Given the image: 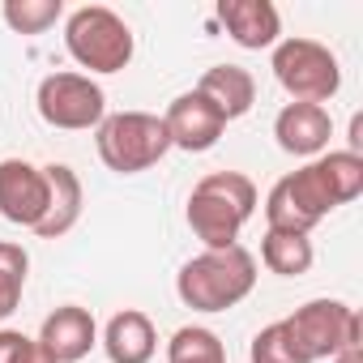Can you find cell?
Returning a JSON list of instances; mask_svg holds the SVG:
<instances>
[{
  "instance_id": "obj_14",
  "label": "cell",
  "mask_w": 363,
  "mask_h": 363,
  "mask_svg": "<svg viewBox=\"0 0 363 363\" xmlns=\"http://www.w3.org/2000/svg\"><path fill=\"white\" fill-rule=\"evenodd\" d=\"M43 175H48V214H43V223L35 227V235H39V240H60V235H69V231L77 227V218H82V179H77V171L65 167V162H48Z\"/></svg>"
},
{
  "instance_id": "obj_1",
  "label": "cell",
  "mask_w": 363,
  "mask_h": 363,
  "mask_svg": "<svg viewBox=\"0 0 363 363\" xmlns=\"http://www.w3.org/2000/svg\"><path fill=\"white\" fill-rule=\"evenodd\" d=\"M363 193V154L329 150L308 167L282 175L265 197V231H299L308 235L320 218Z\"/></svg>"
},
{
  "instance_id": "obj_16",
  "label": "cell",
  "mask_w": 363,
  "mask_h": 363,
  "mask_svg": "<svg viewBox=\"0 0 363 363\" xmlns=\"http://www.w3.org/2000/svg\"><path fill=\"white\" fill-rule=\"evenodd\" d=\"M197 94H206V99L218 107V116L231 124V120H240V116L252 111V103H257V82H252V73L240 69V65H214V69L201 73Z\"/></svg>"
},
{
  "instance_id": "obj_12",
  "label": "cell",
  "mask_w": 363,
  "mask_h": 363,
  "mask_svg": "<svg viewBox=\"0 0 363 363\" xmlns=\"http://www.w3.org/2000/svg\"><path fill=\"white\" fill-rule=\"evenodd\" d=\"M274 137H278V145H282L286 154L312 158V154H320V150L329 145L333 120H329V111L316 107V103H286V107L278 111V120H274Z\"/></svg>"
},
{
  "instance_id": "obj_10",
  "label": "cell",
  "mask_w": 363,
  "mask_h": 363,
  "mask_svg": "<svg viewBox=\"0 0 363 363\" xmlns=\"http://www.w3.org/2000/svg\"><path fill=\"white\" fill-rule=\"evenodd\" d=\"M162 124H167L171 145L189 150V154L214 150V145H218V137H223V128H227V120L218 116V107H214L206 94H197V90L171 99V107H167Z\"/></svg>"
},
{
  "instance_id": "obj_13",
  "label": "cell",
  "mask_w": 363,
  "mask_h": 363,
  "mask_svg": "<svg viewBox=\"0 0 363 363\" xmlns=\"http://www.w3.org/2000/svg\"><path fill=\"white\" fill-rule=\"evenodd\" d=\"M218 22L248 52L278 48V35H282V18H278V9L269 5V0H223V5H218Z\"/></svg>"
},
{
  "instance_id": "obj_9",
  "label": "cell",
  "mask_w": 363,
  "mask_h": 363,
  "mask_svg": "<svg viewBox=\"0 0 363 363\" xmlns=\"http://www.w3.org/2000/svg\"><path fill=\"white\" fill-rule=\"evenodd\" d=\"M48 214V175L43 167L26 158H5L0 162V218L13 227H39Z\"/></svg>"
},
{
  "instance_id": "obj_15",
  "label": "cell",
  "mask_w": 363,
  "mask_h": 363,
  "mask_svg": "<svg viewBox=\"0 0 363 363\" xmlns=\"http://www.w3.org/2000/svg\"><path fill=\"white\" fill-rule=\"evenodd\" d=\"M103 350L111 363H150L154 350H158V333H154V320L137 308H124L107 320L103 329Z\"/></svg>"
},
{
  "instance_id": "obj_19",
  "label": "cell",
  "mask_w": 363,
  "mask_h": 363,
  "mask_svg": "<svg viewBox=\"0 0 363 363\" xmlns=\"http://www.w3.org/2000/svg\"><path fill=\"white\" fill-rule=\"evenodd\" d=\"M0 18H5V26L18 30V35H43L65 18V5L60 0H5Z\"/></svg>"
},
{
  "instance_id": "obj_23",
  "label": "cell",
  "mask_w": 363,
  "mask_h": 363,
  "mask_svg": "<svg viewBox=\"0 0 363 363\" xmlns=\"http://www.w3.org/2000/svg\"><path fill=\"white\" fill-rule=\"evenodd\" d=\"M22 363H56V359H52V354H48V350H43V346H39V342L30 337V346H26V354H22Z\"/></svg>"
},
{
  "instance_id": "obj_2",
  "label": "cell",
  "mask_w": 363,
  "mask_h": 363,
  "mask_svg": "<svg viewBox=\"0 0 363 363\" xmlns=\"http://www.w3.org/2000/svg\"><path fill=\"white\" fill-rule=\"evenodd\" d=\"M257 214V184L244 171H210L189 197V227L206 252L235 248L244 223Z\"/></svg>"
},
{
  "instance_id": "obj_24",
  "label": "cell",
  "mask_w": 363,
  "mask_h": 363,
  "mask_svg": "<svg viewBox=\"0 0 363 363\" xmlns=\"http://www.w3.org/2000/svg\"><path fill=\"white\" fill-rule=\"evenodd\" d=\"M333 363H363V354H359V346H346V350L333 354Z\"/></svg>"
},
{
  "instance_id": "obj_22",
  "label": "cell",
  "mask_w": 363,
  "mask_h": 363,
  "mask_svg": "<svg viewBox=\"0 0 363 363\" xmlns=\"http://www.w3.org/2000/svg\"><path fill=\"white\" fill-rule=\"evenodd\" d=\"M26 346H30L26 333H18V329H0V363H22Z\"/></svg>"
},
{
  "instance_id": "obj_17",
  "label": "cell",
  "mask_w": 363,
  "mask_h": 363,
  "mask_svg": "<svg viewBox=\"0 0 363 363\" xmlns=\"http://www.w3.org/2000/svg\"><path fill=\"white\" fill-rule=\"evenodd\" d=\"M312 240L308 235H299V231H265V240H261V261H265V269L269 274H278V278H299V274H308L312 269Z\"/></svg>"
},
{
  "instance_id": "obj_20",
  "label": "cell",
  "mask_w": 363,
  "mask_h": 363,
  "mask_svg": "<svg viewBox=\"0 0 363 363\" xmlns=\"http://www.w3.org/2000/svg\"><path fill=\"white\" fill-rule=\"evenodd\" d=\"M26 269H30L26 248H22V244H9V240H0V320L18 312L22 291H26Z\"/></svg>"
},
{
  "instance_id": "obj_6",
  "label": "cell",
  "mask_w": 363,
  "mask_h": 363,
  "mask_svg": "<svg viewBox=\"0 0 363 363\" xmlns=\"http://www.w3.org/2000/svg\"><path fill=\"white\" fill-rule=\"evenodd\" d=\"M274 77L278 86L295 99V103H316L325 107L337 90H342V69H337V56L316 43V39H303V35H291L274 48Z\"/></svg>"
},
{
  "instance_id": "obj_21",
  "label": "cell",
  "mask_w": 363,
  "mask_h": 363,
  "mask_svg": "<svg viewBox=\"0 0 363 363\" xmlns=\"http://www.w3.org/2000/svg\"><path fill=\"white\" fill-rule=\"evenodd\" d=\"M248 359H252V363H308V359H303V350L295 346V337H291L286 320H274V325H265V329L252 337V346H248Z\"/></svg>"
},
{
  "instance_id": "obj_18",
  "label": "cell",
  "mask_w": 363,
  "mask_h": 363,
  "mask_svg": "<svg viewBox=\"0 0 363 363\" xmlns=\"http://www.w3.org/2000/svg\"><path fill=\"white\" fill-rule=\"evenodd\" d=\"M167 363H227V350L214 329L206 325H184L167 342Z\"/></svg>"
},
{
  "instance_id": "obj_4",
  "label": "cell",
  "mask_w": 363,
  "mask_h": 363,
  "mask_svg": "<svg viewBox=\"0 0 363 363\" xmlns=\"http://www.w3.org/2000/svg\"><path fill=\"white\" fill-rule=\"evenodd\" d=\"M65 48L90 73H120L133 60V30L107 5H82L65 22Z\"/></svg>"
},
{
  "instance_id": "obj_7",
  "label": "cell",
  "mask_w": 363,
  "mask_h": 363,
  "mask_svg": "<svg viewBox=\"0 0 363 363\" xmlns=\"http://www.w3.org/2000/svg\"><path fill=\"white\" fill-rule=\"evenodd\" d=\"M286 329L308 363L333 359L337 350L359 346V337H363L359 312L342 299H308L303 308H295V316H286Z\"/></svg>"
},
{
  "instance_id": "obj_11",
  "label": "cell",
  "mask_w": 363,
  "mask_h": 363,
  "mask_svg": "<svg viewBox=\"0 0 363 363\" xmlns=\"http://www.w3.org/2000/svg\"><path fill=\"white\" fill-rule=\"evenodd\" d=\"M35 342H39L56 363H77V359H86V354L94 350L99 329H94V316H90L86 308L65 303V308H56V312L43 320V329H39Z\"/></svg>"
},
{
  "instance_id": "obj_8",
  "label": "cell",
  "mask_w": 363,
  "mask_h": 363,
  "mask_svg": "<svg viewBox=\"0 0 363 363\" xmlns=\"http://www.w3.org/2000/svg\"><path fill=\"white\" fill-rule=\"evenodd\" d=\"M35 103H39V116L52 128H69V133L99 128L103 116H107V94L86 73H52V77H43Z\"/></svg>"
},
{
  "instance_id": "obj_3",
  "label": "cell",
  "mask_w": 363,
  "mask_h": 363,
  "mask_svg": "<svg viewBox=\"0 0 363 363\" xmlns=\"http://www.w3.org/2000/svg\"><path fill=\"white\" fill-rule=\"evenodd\" d=\"M252 286H257V257L240 244L201 252L184 261L175 274V295L184 299V308H197V312H227L244 303Z\"/></svg>"
},
{
  "instance_id": "obj_5",
  "label": "cell",
  "mask_w": 363,
  "mask_h": 363,
  "mask_svg": "<svg viewBox=\"0 0 363 363\" xmlns=\"http://www.w3.org/2000/svg\"><path fill=\"white\" fill-rule=\"evenodd\" d=\"M94 141H99V158L116 175L150 171L171 150V137H167L162 116H150V111H116V116H103Z\"/></svg>"
}]
</instances>
